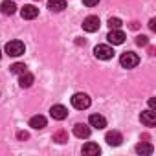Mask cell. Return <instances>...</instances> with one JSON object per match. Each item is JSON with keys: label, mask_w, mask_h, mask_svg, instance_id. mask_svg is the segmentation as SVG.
Masks as SVG:
<instances>
[{"label": "cell", "mask_w": 156, "mask_h": 156, "mask_svg": "<svg viewBox=\"0 0 156 156\" xmlns=\"http://www.w3.org/2000/svg\"><path fill=\"white\" fill-rule=\"evenodd\" d=\"M90 98L87 96V94H81V92H77V94H73L72 96V107L73 108H77V110H85V108H88L90 107Z\"/></svg>", "instance_id": "cell-1"}, {"label": "cell", "mask_w": 156, "mask_h": 156, "mask_svg": "<svg viewBox=\"0 0 156 156\" xmlns=\"http://www.w3.org/2000/svg\"><path fill=\"white\" fill-rule=\"evenodd\" d=\"M119 64L123 68H136L140 64V57L134 53V51H125L121 57H119Z\"/></svg>", "instance_id": "cell-2"}, {"label": "cell", "mask_w": 156, "mask_h": 156, "mask_svg": "<svg viewBox=\"0 0 156 156\" xmlns=\"http://www.w3.org/2000/svg\"><path fill=\"white\" fill-rule=\"evenodd\" d=\"M24 50H26V48H24V42H22V41H9V42L6 44V53L11 55V57L22 55Z\"/></svg>", "instance_id": "cell-3"}, {"label": "cell", "mask_w": 156, "mask_h": 156, "mask_svg": "<svg viewBox=\"0 0 156 156\" xmlns=\"http://www.w3.org/2000/svg\"><path fill=\"white\" fill-rule=\"evenodd\" d=\"M94 55L98 59H101V61H108V59L114 57V50L110 46H107V44H98L94 48Z\"/></svg>", "instance_id": "cell-4"}, {"label": "cell", "mask_w": 156, "mask_h": 156, "mask_svg": "<svg viewBox=\"0 0 156 156\" xmlns=\"http://www.w3.org/2000/svg\"><path fill=\"white\" fill-rule=\"evenodd\" d=\"M99 19L96 17V15H90V17H87L85 20H83V30L85 31H88V33H94V31H98L99 30Z\"/></svg>", "instance_id": "cell-5"}, {"label": "cell", "mask_w": 156, "mask_h": 156, "mask_svg": "<svg viewBox=\"0 0 156 156\" xmlns=\"http://www.w3.org/2000/svg\"><path fill=\"white\" fill-rule=\"evenodd\" d=\"M125 33L121 31V30H110L108 31V35H107V41L112 44V46H118V44H123L125 42Z\"/></svg>", "instance_id": "cell-6"}, {"label": "cell", "mask_w": 156, "mask_h": 156, "mask_svg": "<svg viewBox=\"0 0 156 156\" xmlns=\"http://www.w3.org/2000/svg\"><path fill=\"white\" fill-rule=\"evenodd\" d=\"M50 116H51L53 119H57V121H62V119H66L68 110H66V107H62V105H53V107L50 108Z\"/></svg>", "instance_id": "cell-7"}, {"label": "cell", "mask_w": 156, "mask_h": 156, "mask_svg": "<svg viewBox=\"0 0 156 156\" xmlns=\"http://www.w3.org/2000/svg\"><path fill=\"white\" fill-rule=\"evenodd\" d=\"M105 141H107L108 145H112V147H118V145H121L123 136H121V132H118V130H110V132H107Z\"/></svg>", "instance_id": "cell-8"}, {"label": "cell", "mask_w": 156, "mask_h": 156, "mask_svg": "<svg viewBox=\"0 0 156 156\" xmlns=\"http://www.w3.org/2000/svg\"><path fill=\"white\" fill-rule=\"evenodd\" d=\"M73 134L77 138H88L92 134V129L85 123H77V125H73Z\"/></svg>", "instance_id": "cell-9"}, {"label": "cell", "mask_w": 156, "mask_h": 156, "mask_svg": "<svg viewBox=\"0 0 156 156\" xmlns=\"http://www.w3.org/2000/svg\"><path fill=\"white\" fill-rule=\"evenodd\" d=\"M33 81H35V77H33V73H30L28 70L19 75V85H20V88H30V87L33 85Z\"/></svg>", "instance_id": "cell-10"}, {"label": "cell", "mask_w": 156, "mask_h": 156, "mask_svg": "<svg viewBox=\"0 0 156 156\" xmlns=\"http://www.w3.org/2000/svg\"><path fill=\"white\" fill-rule=\"evenodd\" d=\"M140 119H141V123H143L145 127H152V125H156V112H154V110L141 112Z\"/></svg>", "instance_id": "cell-11"}, {"label": "cell", "mask_w": 156, "mask_h": 156, "mask_svg": "<svg viewBox=\"0 0 156 156\" xmlns=\"http://www.w3.org/2000/svg\"><path fill=\"white\" fill-rule=\"evenodd\" d=\"M20 15H22V19H26V20H33V19H37L39 9H37L35 6H24V8L20 9Z\"/></svg>", "instance_id": "cell-12"}, {"label": "cell", "mask_w": 156, "mask_h": 156, "mask_svg": "<svg viewBox=\"0 0 156 156\" xmlns=\"http://www.w3.org/2000/svg\"><path fill=\"white\" fill-rule=\"evenodd\" d=\"M88 123H90V127H96V129H105L107 127V119L101 114H92L88 118Z\"/></svg>", "instance_id": "cell-13"}, {"label": "cell", "mask_w": 156, "mask_h": 156, "mask_svg": "<svg viewBox=\"0 0 156 156\" xmlns=\"http://www.w3.org/2000/svg\"><path fill=\"white\" fill-rule=\"evenodd\" d=\"M99 152H101V149H99V145L94 143V141H88V143L83 145V154H87V156H98Z\"/></svg>", "instance_id": "cell-14"}, {"label": "cell", "mask_w": 156, "mask_h": 156, "mask_svg": "<svg viewBox=\"0 0 156 156\" xmlns=\"http://www.w3.org/2000/svg\"><path fill=\"white\" fill-rule=\"evenodd\" d=\"M152 151H154V147L147 141H141V143L136 145V152L141 154V156H149V154H152Z\"/></svg>", "instance_id": "cell-15"}, {"label": "cell", "mask_w": 156, "mask_h": 156, "mask_svg": "<svg viewBox=\"0 0 156 156\" xmlns=\"http://www.w3.org/2000/svg\"><path fill=\"white\" fill-rule=\"evenodd\" d=\"M48 9H51L55 13L66 9V0H48Z\"/></svg>", "instance_id": "cell-16"}, {"label": "cell", "mask_w": 156, "mask_h": 156, "mask_svg": "<svg viewBox=\"0 0 156 156\" xmlns=\"http://www.w3.org/2000/svg\"><path fill=\"white\" fill-rule=\"evenodd\" d=\"M30 127H33V129H37V130L44 129V127H46V118H44V116H33V118L30 119Z\"/></svg>", "instance_id": "cell-17"}, {"label": "cell", "mask_w": 156, "mask_h": 156, "mask_svg": "<svg viewBox=\"0 0 156 156\" xmlns=\"http://www.w3.org/2000/svg\"><path fill=\"white\" fill-rule=\"evenodd\" d=\"M51 140H53L55 143H61V145H62V143H66V141H68V132H66L64 129H59V130H55V132H53Z\"/></svg>", "instance_id": "cell-18"}, {"label": "cell", "mask_w": 156, "mask_h": 156, "mask_svg": "<svg viewBox=\"0 0 156 156\" xmlns=\"http://www.w3.org/2000/svg\"><path fill=\"white\" fill-rule=\"evenodd\" d=\"M0 9H2L4 15H13L17 11V6H15V2H11V0H4L2 6H0Z\"/></svg>", "instance_id": "cell-19"}, {"label": "cell", "mask_w": 156, "mask_h": 156, "mask_svg": "<svg viewBox=\"0 0 156 156\" xmlns=\"http://www.w3.org/2000/svg\"><path fill=\"white\" fill-rule=\"evenodd\" d=\"M9 72H11V73L20 75V73H24V72H26V64H24V62H15V64H11V66H9Z\"/></svg>", "instance_id": "cell-20"}, {"label": "cell", "mask_w": 156, "mask_h": 156, "mask_svg": "<svg viewBox=\"0 0 156 156\" xmlns=\"http://www.w3.org/2000/svg\"><path fill=\"white\" fill-rule=\"evenodd\" d=\"M121 24H123V22H121V19H118V17H110V19H108V28H110V30H119Z\"/></svg>", "instance_id": "cell-21"}, {"label": "cell", "mask_w": 156, "mask_h": 156, "mask_svg": "<svg viewBox=\"0 0 156 156\" xmlns=\"http://www.w3.org/2000/svg\"><path fill=\"white\" fill-rule=\"evenodd\" d=\"M136 44H138V46H147V44H149V37L138 35V37H136Z\"/></svg>", "instance_id": "cell-22"}, {"label": "cell", "mask_w": 156, "mask_h": 156, "mask_svg": "<svg viewBox=\"0 0 156 156\" xmlns=\"http://www.w3.org/2000/svg\"><path fill=\"white\" fill-rule=\"evenodd\" d=\"M98 2H99V0H83V4L87 8H94V6H98Z\"/></svg>", "instance_id": "cell-23"}, {"label": "cell", "mask_w": 156, "mask_h": 156, "mask_svg": "<svg viewBox=\"0 0 156 156\" xmlns=\"http://www.w3.org/2000/svg\"><path fill=\"white\" fill-rule=\"evenodd\" d=\"M17 138H19V140H22V141H24V140H28V138H30V134H28V132H26V130H20V132H17Z\"/></svg>", "instance_id": "cell-24"}, {"label": "cell", "mask_w": 156, "mask_h": 156, "mask_svg": "<svg viewBox=\"0 0 156 156\" xmlns=\"http://www.w3.org/2000/svg\"><path fill=\"white\" fill-rule=\"evenodd\" d=\"M149 28H151V31H156V20L154 19L149 20Z\"/></svg>", "instance_id": "cell-25"}, {"label": "cell", "mask_w": 156, "mask_h": 156, "mask_svg": "<svg viewBox=\"0 0 156 156\" xmlns=\"http://www.w3.org/2000/svg\"><path fill=\"white\" fill-rule=\"evenodd\" d=\"M149 107H151V110H154V108H156V99H154V98H151V99H149Z\"/></svg>", "instance_id": "cell-26"}, {"label": "cell", "mask_w": 156, "mask_h": 156, "mask_svg": "<svg viewBox=\"0 0 156 156\" xmlns=\"http://www.w3.org/2000/svg\"><path fill=\"white\" fill-rule=\"evenodd\" d=\"M138 28H140V22H136V20L130 22V30H138Z\"/></svg>", "instance_id": "cell-27"}, {"label": "cell", "mask_w": 156, "mask_h": 156, "mask_svg": "<svg viewBox=\"0 0 156 156\" xmlns=\"http://www.w3.org/2000/svg\"><path fill=\"white\" fill-rule=\"evenodd\" d=\"M0 59H2V51H0Z\"/></svg>", "instance_id": "cell-28"}]
</instances>
